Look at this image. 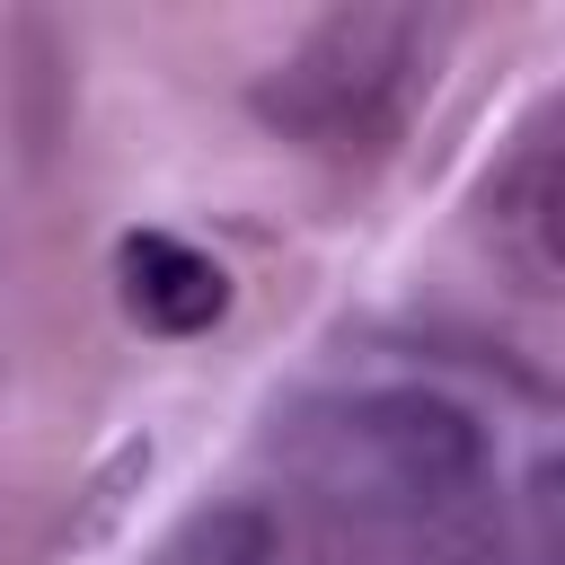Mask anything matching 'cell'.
Wrapping results in <instances>:
<instances>
[{
    "instance_id": "1",
    "label": "cell",
    "mask_w": 565,
    "mask_h": 565,
    "mask_svg": "<svg viewBox=\"0 0 565 565\" xmlns=\"http://www.w3.org/2000/svg\"><path fill=\"white\" fill-rule=\"evenodd\" d=\"M318 477L362 512H441L486 477V441L450 397L380 388L318 433Z\"/></svg>"
},
{
    "instance_id": "2",
    "label": "cell",
    "mask_w": 565,
    "mask_h": 565,
    "mask_svg": "<svg viewBox=\"0 0 565 565\" xmlns=\"http://www.w3.org/2000/svg\"><path fill=\"white\" fill-rule=\"evenodd\" d=\"M406 44H415V18L397 9H353V18H327L291 62H282V88H274V115L300 124L309 141L327 150H353L362 132H380L397 79H406Z\"/></svg>"
},
{
    "instance_id": "3",
    "label": "cell",
    "mask_w": 565,
    "mask_h": 565,
    "mask_svg": "<svg viewBox=\"0 0 565 565\" xmlns=\"http://www.w3.org/2000/svg\"><path fill=\"white\" fill-rule=\"evenodd\" d=\"M115 282H124V309L141 327H159V335H203L230 309V274L203 247L168 238V230H132L115 247Z\"/></svg>"
},
{
    "instance_id": "4",
    "label": "cell",
    "mask_w": 565,
    "mask_h": 565,
    "mask_svg": "<svg viewBox=\"0 0 565 565\" xmlns=\"http://www.w3.org/2000/svg\"><path fill=\"white\" fill-rule=\"evenodd\" d=\"M494 230L512 247V265L539 282V291H565V141L530 150L503 194H494Z\"/></svg>"
}]
</instances>
